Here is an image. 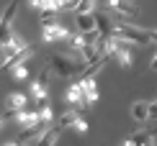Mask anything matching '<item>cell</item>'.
<instances>
[{
	"instance_id": "obj_1",
	"label": "cell",
	"mask_w": 157,
	"mask_h": 146,
	"mask_svg": "<svg viewBox=\"0 0 157 146\" xmlns=\"http://www.w3.org/2000/svg\"><path fill=\"white\" fill-rule=\"evenodd\" d=\"M49 67L57 77H75L82 75L85 67H88V59H85L82 51L77 49H64L62 54H52L49 57Z\"/></svg>"
},
{
	"instance_id": "obj_2",
	"label": "cell",
	"mask_w": 157,
	"mask_h": 146,
	"mask_svg": "<svg viewBox=\"0 0 157 146\" xmlns=\"http://www.w3.org/2000/svg\"><path fill=\"white\" fill-rule=\"evenodd\" d=\"M113 38H121V41L129 44H149V34L147 28H139L134 23H113Z\"/></svg>"
},
{
	"instance_id": "obj_3",
	"label": "cell",
	"mask_w": 157,
	"mask_h": 146,
	"mask_svg": "<svg viewBox=\"0 0 157 146\" xmlns=\"http://www.w3.org/2000/svg\"><path fill=\"white\" fill-rule=\"evenodd\" d=\"M41 38H44V44H54V41H70V38H72V34H70L64 26L54 23V26H44Z\"/></svg>"
},
{
	"instance_id": "obj_4",
	"label": "cell",
	"mask_w": 157,
	"mask_h": 146,
	"mask_svg": "<svg viewBox=\"0 0 157 146\" xmlns=\"http://www.w3.org/2000/svg\"><path fill=\"white\" fill-rule=\"evenodd\" d=\"M108 8L116 13V16H124L126 21H132V18L139 16V8L132 3V0H108Z\"/></svg>"
},
{
	"instance_id": "obj_5",
	"label": "cell",
	"mask_w": 157,
	"mask_h": 146,
	"mask_svg": "<svg viewBox=\"0 0 157 146\" xmlns=\"http://www.w3.org/2000/svg\"><path fill=\"white\" fill-rule=\"evenodd\" d=\"M155 138H157V128H147V131L134 133L124 146H155Z\"/></svg>"
},
{
	"instance_id": "obj_6",
	"label": "cell",
	"mask_w": 157,
	"mask_h": 146,
	"mask_svg": "<svg viewBox=\"0 0 157 146\" xmlns=\"http://www.w3.org/2000/svg\"><path fill=\"white\" fill-rule=\"evenodd\" d=\"M77 28H80V34L82 36H88V34H95L98 31V21H95V13H77Z\"/></svg>"
},
{
	"instance_id": "obj_7",
	"label": "cell",
	"mask_w": 157,
	"mask_h": 146,
	"mask_svg": "<svg viewBox=\"0 0 157 146\" xmlns=\"http://www.w3.org/2000/svg\"><path fill=\"white\" fill-rule=\"evenodd\" d=\"M111 57H113L124 69H132V54H129V49H126V41L116 38V49H113V54H111Z\"/></svg>"
},
{
	"instance_id": "obj_8",
	"label": "cell",
	"mask_w": 157,
	"mask_h": 146,
	"mask_svg": "<svg viewBox=\"0 0 157 146\" xmlns=\"http://www.w3.org/2000/svg\"><path fill=\"white\" fill-rule=\"evenodd\" d=\"M80 87L85 92V100L88 105H93L98 100V87H95V77H80Z\"/></svg>"
},
{
	"instance_id": "obj_9",
	"label": "cell",
	"mask_w": 157,
	"mask_h": 146,
	"mask_svg": "<svg viewBox=\"0 0 157 146\" xmlns=\"http://www.w3.org/2000/svg\"><path fill=\"white\" fill-rule=\"evenodd\" d=\"M67 103H72L75 108H88V100H85V92L80 87V82H75L72 87L67 90Z\"/></svg>"
},
{
	"instance_id": "obj_10",
	"label": "cell",
	"mask_w": 157,
	"mask_h": 146,
	"mask_svg": "<svg viewBox=\"0 0 157 146\" xmlns=\"http://www.w3.org/2000/svg\"><path fill=\"white\" fill-rule=\"evenodd\" d=\"M23 105H26V95L13 92V95H8V100H5V113H21Z\"/></svg>"
},
{
	"instance_id": "obj_11",
	"label": "cell",
	"mask_w": 157,
	"mask_h": 146,
	"mask_svg": "<svg viewBox=\"0 0 157 146\" xmlns=\"http://www.w3.org/2000/svg\"><path fill=\"white\" fill-rule=\"evenodd\" d=\"M95 21H98V34L103 38H111L113 36V23H111V18L106 13H95Z\"/></svg>"
},
{
	"instance_id": "obj_12",
	"label": "cell",
	"mask_w": 157,
	"mask_h": 146,
	"mask_svg": "<svg viewBox=\"0 0 157 146\" xmlns=\"http://www.w3.org/2000/svg\"><path fill=\"white\" fill-rule=\"evenodd\" d=\"M31 54H34V49H31V46H26V49H23V51H18V54L13 57L8 64H3V69H10V72H13L16 67H21V64H26V62H29V59H31Z\"/></svg>"
},
{
	"instance_id": "obj_13",
	"label": "cell",
	"mask_w": 157,
	"mask_h": 146,
	"mask_svg": "<svg viewBox=\"0 0 157 146\" xmlns=\"http://www.w3.org/2000/svg\"><path fill=\"white\" fill-rule=\"evenodd\" d=\"M47 85H49V72H39L36 82L31 85V92L36 97H47Z\"/></svg>"
},
{
	"instance_id": "obj_14",
	"label": "cell",
	"mask_w": 157,
	"mask_h": 146,
	"mask_svg": "<svg viewBox=\"0 0 157 146\" xmlns=\"http://www.w3.org/2000/svg\"><path fill=\"white\" fill-rule=\"evenodd\" d=\"M57 138H59V128H47L41 136L34 141V146H54Z\"/></svg>"
},
{
	"instance_id": "obj_15",
	"label": "cell",
	"mask_w": 157,
	"mask_h": 146,
	"mask_svg": "<svg viewBox=\"0 0 157 146\" xmlns=\"http://www.w3.org/2000/svg\"><path fill=\"white\" fill-rule=\"evenodd\" d=\"M132 118L139 121V123L149 121V103H134L132 105Z\"/></svg>"
},
{
	"instance_id": "obj_16",
	"label": "cell",
	"mask_w": 157,
	"mask_h": 146,
	"mask_svg": "<svg viewBox=\"0 0 157 146\" xmlns=\"http://www.w3.org/2000/svg\"><path fill=\"white\" fill-rule=\"evenodd\" d=\"M44 131H47V123H39V126H34V128H26V131H21V141L23 144L26 141H36Z\"/></svg>"
},
{
	"instance_id": "obj_17",
	"label": "cell",
	"mask_w": 157,
	"mask_h": 146,
	"mask_svg": "<svg viewBox=\"0 0 157 146\" xmlns=\"http://www.w3.org/2000/svg\"><path fill=\"white\" fill-rule=\"evenodd\" d=\"M77 121H80L77 110H64V113H62V118H59L62 128H75V123H77Z\"/></svg>"
},
{
	"instance_id": "obj_18",
	"label": "cell",
	"mask_w": 157,
	"mask_h": 146,
	"mask_svg": "<svg viewBox=\"0 0 157 146\" xmlns=\"http://www.w3.org/2000/svg\"><path fill=\"white\" fill-rule=\"evenodd\" d=\"M16 10H18V0H10L5 13H3V31L10 28V21H13V16H16Z\"/></svg>"
},
{
	"instance_id": "obj_19",
	"label": "cell",
	"mask_w": 157,
	"mask_h": 146,
	"mask_svg": "<svg viewBox=\"0 0 157 146\" xmlns=\"http://www.w3.org/2000/svg\"><path fill=\"white\" fill-rule=\"evenodd\" d=\"M103 64H106V57L95 59L93 64H88V67H85V72H82V77H95L98 72H101V67H103Z\"/></svg>"
},
{
	"instance_id": "obj_20",
	"label": "cell",
	"mask_w": 157,
	"mask_h": 146,
	"mask_svg": "<svg viewBox=\"0 0 157 146\" xmlns=\"http://www.w3.org/2000/svg\"><path fill=\"white\" fill-rule=\"evenodd\" d=\"M41 23L44 26H54L57 23V10H41Z\"/></svg>"
},
{
	"instance_id": "obj_21",
	"label": "cell",
	"mask_w": 157,
	"mask_h": 146,
	"mask_svg": "<svg viewBox=\"0 0 157 146\" xmlns=\"http://www.w3.org/2000/svg\"><path fill=\"white\" fill-rule=\"evenodd\" d=\"M93 10H95V0H82L77 8V13H93Z\"/></svg>"
},
{
	"instance_id": "obj_22",
	"label": "cell",
	"mask_w": 157,
	"mask_h": 146,
	"mask_svg": "<svg viewBox=\"0 0 157 146\" xmlns=\"http://www.w3.org/2000/svg\"><path fill=\"white\" fill-rule=\"evenodd\" d=\"M13 77H16V79H26V77H29V67H26V64L16 67V69H13Z\"/></svg>"
},
{
	"instance_id": "obj_23",
	"label": "cell",
	"mask_w": 157,
	"mask_h": 146,
	"mask_svg": "<svg viewBox=\"0 0 157 146\" xmlns=\"http://www.w3.org/2000/svg\"><path fill=\"white\" fill-rule=\"evenodd\" d=\"M36 113H39V118H41V123H49V121H52V110H49V105H47V108H39Z\"/></svg>"
},
{
	"instance_id": "obj_24",
	"label": "cell",
	"mask_w": 157,
	"mask_h": 146,
	"mask_svg": "<svg viewBox=\"0 0 157 146\" xmlns=\"http://www.w3.org/2000/svg\"><path fill=\"white\" fill-rule=\"evenodd\" d=\"M75 131H80V133H88V123H85L82 118H80V121L75 123Z\"/></svg>"
},
{
	"instance_id": "obj_25",
	"label": "cell",
	"mask_w": 157,
	"mask_h": 146,
	"mask_svg": "<svg viewBox=\"0 0 157 146\" xmlns=\"http://www.w3.org/2000/svg\"><path fill=\"white\" fill-rule=\"evenodd\" d=\"M147 34H149V41L157 44V28H147Z\"/></svg>"
},
{
	"instance_id": "obj_26",
	"label": "cell",
	"mask_w": 157,
	"mask_h": 146,
	"mask_svg": "<svg viewBox=\"0 0 157 146\" xmlns=\"http://www.w3.org/2000/svg\"><path fill=\"white\" fill-rule=\"evenodd\" d=\"M149 69H152V72H157V54H155V59H152V64H149Z\"/></svg>"
},
{
	"instance_id": "obj_27",
	"label": "cell",
	"mask_w": 157,
	"mask_h": 146,
	"mask_svg": "<svg viewBox=\"0 0 157 146\" xmlns=\"http://www.w3.org/2000/svg\"><path fill=\"white\" fill-rule=\"evenodd\" d=\"M41 3H44V0H31V5H34V8H41Z\"/></svg>"
},
{
	"instance_id": "obj_28",
	"label": "cell",
	"mask_w": 157,
	"mask_h": 146,
	"mask_svg": "<svg viewBox=\"0 0 157 146\" xmlns=\"http://www.w3.org/2000/svg\"><path fill=\"white\" fill-rule=\"evenodd\" d=\"M3 146H18V144H13V141H10V144H3Z\"/></svg>"
},
{
	"instance_id": "obj_29",
	"label": "cell",
	"mask_w": 157,
	"mask_h": 146,
	"mask_svg": "<svg viewBox=\"0 0 157 146\" xmlns=\"http://www.w3.org/2000/svg\"><path fill=\"white\" fill-rule=\"evenodd\" d=\"M57 3H62V0H57Z\"/></svg>"
},
{
	"instance_id": "obj_30",
	"label": "cell",
	"mask_w": 157,
	"mask_h": 146,
	"mask_svg": "<svg viewBox=\"0 0 157 146\" xmlns=\"http://www.w3.org/2000/svg\"><path fill=\"white\" fill-rule=\"evenodd\" d=\"M23 146H26V144H23Z\"/></svg>"
}]
</instances>
